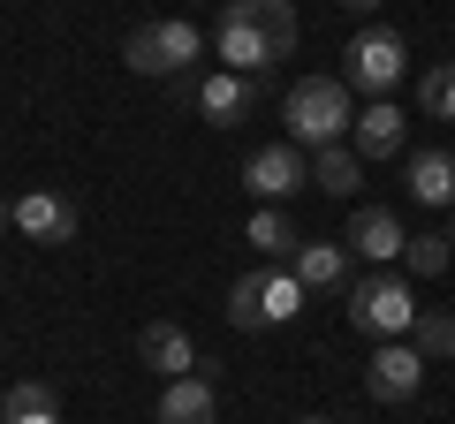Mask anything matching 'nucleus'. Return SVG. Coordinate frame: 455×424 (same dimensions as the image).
I'll return each mask as SVG.
<instances>
[{"mask_svg":"<svg viewBox=\"0 0 455 424\" xmlns=\"http://www.w3.org/2000/svg\"><path fill=\"white\" fill-rule=\"evenodd\" d=\"M296 53V8L289 0H228L212 16V61L235 76H266Z\"/></svg>","mask_w":455,"mask_h":424,"instance_id":"f257e3e1","label":"nucleus"},{"mask_svg":"<svg viewBox=\"0 0 455 424\" xmlns=\"http://www.w3.org/2000/svg\"><path fill=\"white\" fill-rule=\"evenodd\" d=\"M410 342H418L425 364H448V357H455V310H433V303H425L418 326H410Z\"/></svg>","mask_w":455,"mask_h":424,"instance_id":"412c9836","label":"nucleus"},{"mask_svg":"<svg viewBox=\"0 0 455 424\" xmlns=\"http://www.w3.org/2000/svg\"><path fill=\"white\" fill-rule=\"evenodd\" d=\"M281 122H289V145L296 152H326L349 137L357 106H349V83L341 76H296L289 98H281Z\"/></svg>","mask_w":455,"mask_h":424,"instance_id":"f03ea898","label":"nucleus"},{"mask_svg":"<svg viewBox=\"0 0 455 424\" xmlns=\"http://www.w3.org/2000/svg\"><path fill=\"white\" fill-rule=\"evenodd\" d=\"M349 258H364V265H403V250H410V235H403V220H395L387 205H357L349 212Z\"/></svg>","mask_w":455,"mask_h":424,"instance_id":"9b49d317","label":"nucleus"},{"mask_svg":"<svg viewBox=\"0 0 455 424\" xmlns=\"http://www.w3.org/2000/svg\"><path fill=\"white\" fill-rule=\"evenodd\" d=\"M349 152H357L364 167L403 160V152H410V114L395 106V98H364V106H357V122H349Z\"/></svg>","mask_w":455,"mask_h":424,"instance_id":"1a4fd4ad","label":"nucleus"},{"mask_svg":"<svg viewBox=\"0 0 455 424\" xmlns=\"http://www.w3.org/2000/svg\"><path fill=\"white\" fill-rule=\"evenodd\" d=\"M243 190L259 197V205H289L296 190H311V152L296 145H259L243 160Z\"/></svg>","mask_w":455,"mask_h":424,"instance_id":"6e6552de","label":"nucleus"},{"mask_svg":"<svg viewBox=\"0 0 455 424\" xmlns=\"http://www.w3.org/2000/svg\"><path fill=\"white\" fill-rule=\"evenodd\" d=\"M341 8H349V16H372V8H379V0H341Z\"/></svg>","mask_w":455,"mask_h":424,"instance_id":"b1692460","label":"nucleus"},{"mask_svg":"<svg viewBox=\"0 0 455 424\" xmlns=\"http://www.w3.org/2000/svg\"><path fill=\"white\" fill-rule=\"evenodd\" d=\"M205 46H212V38L197 31L190 16H160V23H137V31L122 38V61H130L137 76H175V83H182Z\"/></svg>","mask_w":455,"mask_h":424,"instance_id":"39448f33","label":"nucleus"},{"mask_svg":"<svg viewBox=\"0 0 455 424\" xmlns=\"http://www.w3.org/2000/svg\"><path fill=\"white\" fill-rule=\"evenodd\" d=\"M182 98L197 106V122H212V130H235V122L259 114V76H235V68H212V76L182 83Z\"/></svg>","mask_w":455,"mask_h":424,"instance_id":"0eeeda50","label":"nucleus"},{"mask_svg":"<svg viewBox=\"0 0 455 424\" xmlns=\"http://www.w3.org/2000/svg\"><path fill=\"white\" fill-rule=\"evenodd\" d=\"M16 235H31V243H76V197L68 190H23L16 197Z\"/></svg>","mask_w":455,"mask_h":424,"instance_id":"f8f14e48","label":"nucleus"},{"mask_svg":"<svg viewBox=\"0 0 455 424\" xmlns=\"http://www.w3.org/2000/svg\"><path fill=\"white\" fill-rule=\"evenodd\" d=\"M8 228H16V205H8V197H0V235H8Z\"/></svg>","mask_w":455,"mask_h":424,"instance_id":"5701e85b","label":"nucleus"},{"mask_svg":"<svg viewBox=\"0 0 455 424\" xmlns=\"http://www.w3.org/2000/svg\"><path fill=\"white\" fill-rule=\"evenodd\" d=\"M0 424H61V394L46 379H16L0 394Z\"/></svg>","mask_w":455,"mask_h":424,"instance_id":"a211bd4d","label":"nucleus"},{"mask_svg":"<svg viewBox=\"0 0 455 424\" xmlns=\"http://www.w3.org/2000/svg\"><path fill=\"white\" fill-rule=\"evenodd\" d=\"M349 265H357V258H349V243H326V235H304V243H296V258H289V273L304 280L311 295H334V288H349V280H357Z\"/></svg>","mask_w":455,"mask_h":424,"instance_id":"4468645a","label":"nucleus"},{"mask_svg":"<svg viewBox=\"0 0 455 424\" xmlns=\"http://www.w3.org/2000/svg\"><path fill=\"white\" fill-rule=\"evenodd\" d=\"M410 197L433 212H455V152H410Z\"/></svg>","mask_w":455,"mask_h":424,"instance_id":"dca6fc26","label":"nucleus"},{"mask_svg":"<svg viewBox=\"0 0 455 424\" xmlns=\"http://www.w3.org/2000/svg\"><path fill=\"white\" fill-rule=\"evenodd\" d=\"M311 303V288L289 273V265H259V273H243L235 288H228V326L235 334H259V326H296Z\"/></svg>","mask_w":455,"mask_h":424,"instance_id":"20e7f679","label":"nucleus"},{"mask_svg":"<svg viewBox=\"0 0 455 424\" xmlns=\"http://www.w3.org/2000/svg\"><path fill=\"white\" fill-rule=\"evenodd\" d=\"M296 424H334V417H296Z\"/></svg>","mask_w":455,"mask_h":424,"instance_id":"393cba45","label":"nucleus"},{"mask_svg":"<svg viewBox=\"0 0 455 424\" xmlns=\"http://www.w3.org/2000/svg\"><path fill=\"white\" fill-rule=\"evenodd\" d=\"M403 76H410V38L395 31V23H364V31L349 38V53H341V83L387 98Z\"/></svg>","mask_w":455,"mask_h":424,"instance_id":"423d86ee","label":"nucleus"},{"mask_svg":"<svg viewBox=\"0 0 455 424\" xmlns=\"http://www.w3.org/2000/svg\"><path fill=\"white\" fill-rule=\"evenodd\" d=\"M160 424H220V394H212V372L167 379V394H160Z\"/></svg>","mask_w":455,"mask_h":424,"instance_id":"2eb2a0df","label":"nucleus"},{"mask_svg":"<svg viewBox=\"0 0 455 424\" xmlns=\"http://www.w3.org/2000/svg\"><path fill=\"white\" fill-rule=\"evenodd\" d=\"M448 265H455L448 228H425V235H410V250H403V273H410V280H440Z\"/></svg>","mask_w":455,"mask_h":424,"instance_id":"aec40b11","label":"nucleus"},{"mask_svg":"<svg viewBox=\"0 0 455 424\" xmlns=\"http://www.w3.org/2000/svg\"><path fill=\"white\" fill-rule=\"evenodd\" d=\"M418 387H425L418 342H379L372 364H364V394H372V402H418Z\"/></svg>","mask_w":455,"mask_h":424,"instance_id":"9d476101","label":"nucleus"},{"mask_svg":"<svg viewBox=\"0 0 455 424\" xmlns=\"http://www.w3.org/2000/svg\"><path fill=\"white\" fill-rule=\"evenodd\" d=\"M357 182H364V160L349 145L311 152V190H319V197H357Z\"/></svg>","mask_w":455,"mask_h":424,"instance_id":"6ab92c4d","label":"nucleus"},{"mask_svg":"<svg viewBox=\"0 0 455 424\" xmlns=\"http://www.w3.org/2000/svg\"><path fill=\"white\" fill-rule=\"evenodd\" d=\"M243 243L259 250V265H281V258H296L304 235H296V220L281 205H259V212H251V228H243Z\"/></svg>","mask_w":455,"mask_h":424,"instance_id":"f3484780","label":"nucleus"},{"mask_svg":"<svg viewBox=\"0 0 455 424\" xmlns=\"http://www.w3.org/2000/svg\"><path fill=\"white\" fill-rule=\"evenodd\" d=\"M349 326L357 334H372V342H403L410 326H418V288H410V273H395V265H372V273H357L349 280Z\"/></svg>","mask_w":455,"mask_h":424,"instance_id":"7ed1b4c3","label":"nucleus"},{"mask_svg":"<svg viewBox=\"0 0 455 424\" xmlns=\"http://www.w3.org/2000/svg\"><path fill=\"white\" fill-rule=\"evenodd\" d=\"M448 243H455V220H448Z\"/></svg>","mask_w":455,"mask_h":424,"instance_id":"a878e982","label":"nucleus"},{"mask_svg":"<svg viewBox=\"0 0 455 424\" xmlns=\"http://www.w3.org/2000/svg\"><path fill=\"white\" fill-rule=\"evenodd\" d=\"M418 106H425L433 122H455V61H433V68L418 76Z\"/></svg>","mask_w":455,"mask_h":424,"instance_id":"4be33fe9","label":"nucleus"},{"mask_svg":"<svg viewBox=\"0 0 455 424\" xmlns=\"http://www.w3.org/2000/svg\"><path fill=\"white\" fill-rule=\"evenodd\" d=\"M137 364H145V372H160V379H190V372H212V364L197 357V342L175 326V318H152V326L137 334Z\"/></svg>","mask_w":455,"mask_h":424,"instance_id":"ddd939ff","label":"nucleus"}]
</instances>
